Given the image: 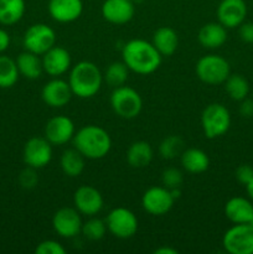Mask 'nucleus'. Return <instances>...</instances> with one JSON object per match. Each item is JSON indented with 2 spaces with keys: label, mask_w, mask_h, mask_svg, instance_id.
<instances>
[{
  "label": "nucleus",
  "mask_w": 253,
  "mask_h": 254,
  "mask_svg": "<svg viewBox=\"0 0 253 254\" xmlns=\"http://www.w3.org/2000/svg\"><path fill=\"white\" fill-rule=\"evenodd\" d=\"M235 175L238 183L246 186L253 179V168L247 164H243V165L238 166Z\"/></svg>",
  "instance_id": "nucleus-36"
},
{
  "label": "nucleus",
  "mask_w": 253,
  "mask_h": 254,
  "mask_svg": "<svg viewBox=\"0 0 253 254\" xmlns=\"http://www.w3.org/2000/svg\"><path fill=\"white\" fill-rule=\"evenodd\" d=\"M251 223H252V225H253V220H252V222H251Z\"/></svg>",
  "instance_id": "nucleus-43"
},
{
  "label": "nucleus",
  "mask_w": 253,
  "mask_h": 254,
  "mask_svg": "<svg viewBox=\"0 0 253 254\" xmlns=\"http://www.w3.org/2000/svg\"><path fill=\"white\" fill-rule=\"evenodd\" d=\"M223 248L231 254H253V225L240 223L231 227L222 240Z\"/></svg>",
  "instance_id": "nucleus-7"
},
{
  "label": "nucleus",
  "mask_w": 253,
  "mask_h": 254,
  "mask_svg": "<svg viewBox=\"0 0 253 254\" xmlns=\"http://www.w3.org/2000/svg\"><path fill=\"white\" fill-rule=\"evenodd\" d=\"M178 250H175V248H171V247H165V246H163V247L160 248H156L155 251H154V254H178Z\"/></svg>",
  "instance_id": "nucleus-40"
},
{
  "label": "nucleus",
  "mask_w": 253,
  "mask_h": 254,
  "mask_svg": "<svg viewBox=\"0 0 253 254\" xmlns=\"http://www.w3.org/2000/svg\"><path fill=\"white\" fill-rule=\"evenodd\" d=\"M247 5L245 0H222L217 7L218 22L226 29H235L245 22Z\"/></svg>",
  "instance_id": "nucleus-16"
},
{
  "label": "nucleus",
  "mask_w": 253,
  "mask_h": 254,
  "mask_svg": "<svg viewBox=\"0 0 253 254\" xmlns=\"http://www.w3.org/2000/svg\"><path fill=\"white\" fill-rule=\"evenodd\" d=\"M52 159V144L46 138L34 136L24 146V161L27 166L41 169L49 165Z\"/></svg>",
  "instance_id": "nucleus-10"
},
{
  "label": "nucleus",
  "mask_w": 253,
  "mask_h": 254,
  "mask_svg": "<svg viewBox=\"0 0 253 254\" xmlns=\"http://www.w3.org/2000/svg\"><path fill=\"white\" fill-rule=\"evenodd\" d=\"M161 56H171L176 52L179 46V36L174 29L169 26L159 27L153 35V42Z\"/></svg>",
  "instance_id": "nucleus-22"
},
{
  "label": "nucleus",
  "mask_w": 253,
  "mask_h": 254,
  "mask_svg": "<svg viewBox=\"0 0 253 254\" xmlns=\"http://www.w3.org/2000/svg\"><path fill=\"white\" fill-rule=\"evenodd\" d=\"M16 64L19 73L26 77L27 79H37L44 72L42 59H40L39 55L34 54V52H21L17 56Z\"/></svg>",
  "instance_id": "nucleus-25"
},
{
  "label": "nucleus",
  "mask_w": 253,
  "mask_h": 254,
  "mask_svg": "<svg viewBox=\"0 0 253 254\" xmlns=\"http://www.w3.org/2000/svg\"><path fill=\"white\" fill-rule=\"evenodd\" d=\"M131 1H133L134 4H135V2H141V1H143V0H131Z\"/></svg>",
  "instance_id": "nucleus-42"
},
{
  "label": "nucleus",
  "mask_w": 253,
  "mask_h": 254,
  "mask_svg": "<svg viewBox=\"0 0 253 254\" xmlns=\"http://www.w3.org/2000/svg\"><path fill=\"white\" fill-rule=\"evenodd\" d=\"M225 89L230 98L233 101L241 102L247 98L250 93V83L241 74H230L225 81Z\"/></svg>",
  "instance_id": "nucleus-28"
},
{
  "label": "nucleus",
  "mask_w": 253,
  "mask_h": 254,
  "mask_svg": "<svg viewBox=\"0 0 253 254\" xmlns=\"http://www.w3.org/2000/svg\"><path fill=\"white\" fill-rule=\"evenodd\" d=\"M74 208L88 217L96 216L103 208V196L96 188L83 185L76 190L73 195Z\"/></svg>",
  "instance_id": "nucleus-13"
},
{
  "label": "nucleus",
  "mask_w": 253,
  "mask_h": 254,
  "mask_svg": "<svg viewBox=\"0 0 253 254\" xmlns=\"http://www.w3.org/2000/svg\"><path fill=\"white\" fill-rule=\"evenodd\" d=\"M107 223L106 221L97 218L94 216H91L89 220L83 222L82 225V231L84 237L89 241H99L104 237L107 232Z\"/></svg>",
  "instance_id": "nucleus-32"
},
{
  "label": "nucleus",
  "mask_w": 253,
  "mask_h": 254,
  "mask_svg": "<svg viewBox=\"0 0 253 254\" xmlns=\"http://www.w3.org/2000/svg\"><path fill=\"white\" fill-rule=\"evenodd\" d=\"M56 45V32L46 24H34L25 31L24 47L26 51L42 56Z\"/></svg>",
  "instance_id": "nucleus-9"
},
{
  "label": "nucleus",
  "mask_w": 253,
  "mask_h": 254,
  "mask_svg": "<svg viewBox=\"0 0 253 254\" xmlns=\"http://www.w3.org/2000/svg\"><path fill=\"white\" fill-rule=\"evenodd\" d=\"M184 181V175L179 169L168 168L161 174V183L166 189H179Z\"/></svg>",
  "instance_id": "nucleus-33"
},
{
  "label": "nucleus",
  "mask_w": 253,
  "mask_h": 254,
  "mask_svg": "<svg viewBox=\"0 0 253 254\" xmlns=\"http://www.w3.org/2000/svg\"><path fill=\"white\" fill-rule=\"evenodd\" d=\"M73 96L87 99L96 96L103 83V74L96 64L81 61L71 68L68 77Z\"/></svg>",
  "instance_id": "nucleus-3"
},
{
  "label": "nucleus",
  "mask_w": 253,
  "mask_h": 254,
  "mask_svg": "<svg viewBox=\"0 0 253 254\" xmlns=\"http://www.w3.org/2000/svg\"><path fill=\"white\" fill-rule=\"evenodd\" d=\"M181 165L188 173L201 174L210 166V159L207 154L197 148H190L183 151L180 155Z\"/></svg>",
  "instance_id": "nucleus-23"
},
{
  "label": "nucleus",
  "mask_w": 253,
  "mask_h": 254,
  "mask_svg": "<svg viewBox=\"0 0 253 254\" xmlns=\"http://www.w3.org/2000/svg\"><path fill=\"white\" fill-rule=\"evenodd\" d=\"M84 159L86 158L76 148L64 150L60 160L64 175L68 178H77L81 175L84 170Z\"/></svg>",
  "instance_id": "nucleus-26"
},
{
  "label": "nucleus",
  "mask_w": 253,
  "mask_h": 254,
  "mask_svg": "<svg viewBox=\"0 0 253 254\" xmlns=\"http://www.w3.org/2000/svg\"><path fill=\"white\" fill-rule=\"evenodd\" d=\"M36 254H64L66 250L60 242L54 240L42 241L35 250Z\"/></svg>",
  "instance_id": "nucleus-34"
},
{
  "label": "nucleus",
  "mask_w": 253,
  "mask_h": 254,
  "mask_svg": "<svg viewBox=\"0 0 253 254\" xmlns=\"http://www.w3.org/2000/svg\"><path fill=\"white\" fill-rule=\"evenodd\" d=\"M240 37L247 44H253V22H242L240 25Z\"/></svg>",
  "instance_id": "nucleus-37"
},
{
  "label": "nucleus",
  "mask_w": 253,
  "mask_h": 254,
  "mask_svg": "<svg viewBox=\"0 0 253 254\" xmlns=\"http://www.w3.org/2000/svg\"><path fill=\"white\" fill-rule=\"evenodd\" d=\"M16 61L9 56H0V88H10L19 79Z\"/></svg>",
  "instance_id": "nucleus-29"
},
{
  "label": "nucleus",
  "mask_w": 253,
  "mask_h": 254,
  "mask_svg": "<svg viewBox=\"0 0 253 254\" xmlns=\"http://www.w3.org/2000/svg\"><path fill=\"white\" fill-rule=\"evenodd\" d=\"M81 213L72 207H62L52 217V227L55 232L63 238H73L82 231Z\"/></svg>",
  "instance_id": "nucleus-12"
},
{
  "label": "nucleus",
  "mask_w": 253,
  "mask_h": 254,
  "mask_svg": "<svg viewBox=\"0 0 253 254\" xmlns=\"http://www.w3.org/2000/svg\"><path fill=\"white\" fill-rule=\"evenodd\" d=\"M36 169L34 168H30L27 166L25 170L21 171L19 176V181H20V185L22 186L24 189H32L36 186L37 181H39V178L36 175Z\"/></svg>",
  "instance_id": "nucleus-35"
},
{
  "label": "nucleus",
  "mask_w": 253,
  "mask_h": 254,
  "mask_svg": "<svg viewBox=\"0 0 253 254\" xmlns=\"http://www.w3.org/2000/svg\"><path fill=\"white\" fill-rule=\"evenodd\" d=\"M201 127L208 139H216L227 133L231 127V116L228 109L220 103H211L201 114Z\"/></svg>",
  "instance_id": "nucleus-4"
},
{
  "label": "nucleus",
  "mask_w": 253,
  "mask_h": 254,
  "mask_svg": "<svg viewBox=\"0 0 253 254\" xmlns=\"http://www.w3.org/2000/svg\"><path fill=\"white\" fill-rule=\"evenodd\" d=\"M71 62L69 52L63 47L56 45L42 55L44 72L52 77H59L66 73L71 68Z\"/></svg>",
  "instance_id": "nucleus-18"
},
{
  "label": "nucleus",
  "mask_w": 253,
  "mask_h": 254,
  "mask_svg": "<svg viewBox=\"0 0 253 254\" xmlns=\"http://www.w3.org/2000/svg\"><path fill=\"white\" fill-rule=\"evenodd\" d=\"M10 45V36L5 30L0 29V54L6 51Z\"/></svg>",
  "instance_id": "nucleus-39"
},
{
  "label": "nucleus",
  "mask_w": 253,
  "mask_h": 254,
  "mask_svg": "<svg viewBox=\"0 0 253 254\" xmlns=\"http://www.w3.org/2000/svg\"><path fill=\"white\" fill-rule=\"evenodd\" d=\"M102 16L111 24L123 25L130 21L135 14V4L131 0H104Z\"/></svg>",
  "instance_id": "nucleus-17"
},
{
  "label": "nucleus",
  "mask_w": 253,
  "mask_h": 254,
  "mask_svg": "<svg viewBox=\"0 0 253 254\" xmlns=\"http://www.w3.org/2000/svg\"><path fill=\"white\" fill-rule=\"evenodd\" d=\"M50 16L57 22L76 21L83 12L82 0H50L49 6Z\"/></svg>",
  "instance_id": "nucleus-19"
},
{
  "label": "nucleus",
  "mask_w": 253,
  "mask_h": 254,
  "mask_svg": "<svg viewBox=\"0 0 253 254\" xmlns=\"http://www.w3.org/2000/svg\"><path fill=\"white\" fill-rule=\"evenodd\" d=\"M175 198L165 186H154L148 189L141 197V206L153 216L166 215L174 206Z\"/></svg>",
  "instance_id": "nucleus-11"
},
{
  "label": "nucleus",
  "mask_w": 253,
  "mask_h": 254,
  "mask_svg": "<svg viewBox=\"0 0 253 254\" xmlns=\"http://www.w3.org/2000/svg\"><path fill=\"white\" fill-rule=\"evenodd\" d=\"M240 113L241 116H243L245 118H251V117H253V99L245 98L243 101H241Z\"/></svg>",
  "instance_id": "nucleus-38"
},
{
  "label": "nucleus",
  "mask_w": 253,
  "mask_h": 254,
  "mask_svg": "<svg viewBox=\"0 0 253 254\" xmlns=\"http://www.w3.org/2000/svg\"><path fill=\"white\" fill-rule=\"evenodd\" d=\"M197 39L205 49H218L227 40V29L220 22H208L201 27Z\"/></svg>",
  "instance_id": "nucleus-21"
},
{
  "label": "nucleus",
  "mask_w": 253,
  "mask_h": 254,
  "mask_svg": "<svg viewBox=\"0 0 253 254\" xmlns=\"http://www.w3.org/2000/svg\"><path fill=\"white\" fill-rule=\"evenodd\" d=\"M107 228L117 238L128 240L138 231V218L126 207H116L107 216Z\"/></svg>",
  "instance_id": "nucleus-8"
},
{
  "label": "nucleus",
  "mask_w": 253,
  "mask_h": 254,
  "mask_svg": "<svg viewBox=\"0 0 253 254\" xmlns=\"http://www.w3.org/2000/svg\"><path fill=\"white\" fill-rule=\"evenodd\" d=\"M196 74L207 84L225 83L231 74L230 64L226 59L218 55H206L196 64Z\"/></svg>",
  "instance_id": "nucleus-6"
},
{
  "label": "nucleus",
  "mask_w": 253,
  "mask_h": 254,
  "mask_svg": "<svg viewBox=\"0 0 253 254\" xmlns=\"http://www.w3.org/2000/svg\"><path fill=\"white\" fill-rule=\"evenodd\" d=\"M246 190H247L248 196L253 200V179L247 184V185H246Z\"/></svg>",
  "instance_id": "nucleus-41"
},
{
  "label": "nucleus",
  "mask_w": 253,
  "mask_h": 254,
  "mask_svg": "<svg viewBox=\"0 0 253 254\" xmlns=\"http://www.w3.org/2000/svg\"><path fill=\"white\" fill-rule=\"evenodd\" d=\"M111 106L118 117L123 119H133L140 114L143 99L131 87L121 86L112 92Z\"/></svg>",
  "instance_id": "nucleus-5"
},
{
  "label": "nucleus",
  "mask_w": 253,
  "mask_h": 254,
  "mask_svg": "<svg viewBox=\"0 0 253 254\" xmlns=\"http://www.w3.org/2000/svg\"><path fill=\"white\" fill-rule=\"evenodd\" d=\"M41 97L42 101L49 107L61 108L69 103L71 98L73 97V92H72L68 82L56 77L45 84L41 92Z\"/></svg>",
  "instance_id": "nucleus-15"
},
{
  "label": "nucleus",
  "mask_w": 253,
  "mask_h": 254,
  "mask_svg": "<svg viewBox=\"0 0 253 254\" xmlns=\"http://www.w3.org/2000/svg\"><path fill=\"white\" fill-rule=\"evenodd\" d=\"M74 124L66 116H56L50 119L45 126V138L52 145H63L74 136Z\"/></svg>",
  "instance_id": "nucleus-14"
},
{
  "label": "nucleus",
  "mask_w": 253,
  "mask_h": 254,
  "mask_svg": "<svg viewBox=\"0 0 253 254\" xmlns=\"http://www.w3.org/2000/svg\"><path fill=\"white\" fill-rule=\"evenodd\" d=\"M73 145L86 159L98 160L104 158L112 148L111 135L98 126L83 127L73 136Z\"/></svg>",
  "instance_id": "nucleus-2"
},
{
  "label": "nucleus",
  "mask_w": 253,
  "mask_h": 254,
  "mask_svg": "<svg viewBox=\"0 0 253 254\" xmlns=\"http://www.w3.org/2000/svg\"><path fill=\"white\" fill-rule=\"evenodd\" d=\"M122 57L130 71L138 74H150L159 68L163 56L151 42L134 39L124 45Z\"/></svg>",
  "instance_id": "nucleus-1"
},
{
  "label": "nucleus",
  "mask_w": 253,
  "mask_h": 254,
  "mask_svg": "<svg viewBox=\"0 0 253 254\" xmlns=\"http://www.w3.org/2000/svg\"><path fill=\"white\" fill-rule=\"evenodd\" d=\"M25 9V0H0V24H16L24 16Z\"/></svg>",
  "instance_id": "nucleus-27"
},
{
  "label": "nucleus",
  "mask_w": 253,
  "mask_h": 254,
  "mask_svg": "<svg viewBox=\"0 0 253 254\" xmlns=\"http://www.w3.org/2000/svg\"><path fill=\"white\" fill-rule=\"evenodd\" d=\"M129 71L126 64L122 62H112L108 67H107L106 72L103 74V79L113 88L117 87L124 86L129 77Z\"/></svg>",
  "instance_id": "nucleus-30"
},
{
  "label": "nucleus",
  "mask_w": 253,
  "mask_h": 254,
  "mask_svg": "<svg viewBox=\"0 0 253 254\" xmlns=\"http://www.w3.org/2000/svg\"><path fill=\"white\" fill-rule=\"evenodd\" d=\"M184 151V140L179 135H169L163 139L159 145V153L161 158L166 160H173L183 154Z\"/></svg>",
  "instance_id": "nucleus-31"
},
{
  "label": "nucleus",
  "mask_w": 253,
  "mask_h": 254,
  "mask_svg": "<svg viewBox=\"0 0 253 254\" xmlns=\"http://www.w3.org/2000/svg\"><path fill=\"white\" fill-rule=\"evenodd\" d=\"M225 215L235 225L251 223L253 220V205L245 197H232L225 205Z\"/></svg>",
  "instance_id": "nucleus-20"
},
{
  "label": "nucleus",
  "mask_w": 253,
  "mask_h": 254,
  "mask_svg": "<svg viewBox=\"0 0 253 254\" xmlns=\"http://www.w3.org/2000/svg\"><path fill=\"white\" fill-rule=\"evenodd\" d=\"M153 148L148 141H134L126 151V161L134 169H143L153 160Z\"/></svg>",
  "instance_id": "nucleus-24"
}]
</instances>
